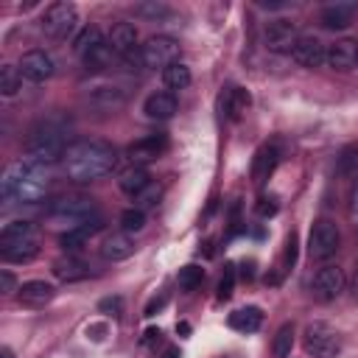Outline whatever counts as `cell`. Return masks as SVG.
<instances>
[{
    "label": "cell",
    "instance_id": "cell-7",
    "mask_svg": "<svg viewBox=\"0 0 358 358\" xmlns=\"http://www.w3.org/2000/svg\"><path fill=\"white\" fill-rule=\"evenodd\" d=\"M302 344L313 358H336L341 350V336L327 322H310L302 333Z\"/></svg>",
    "mask_w": 358,
    "mask_h": 358
},
{
    "label": "cell",
    "instance_id": "cell-52",
    "mask_svg": "<svg viewBox=\"0 0 358 358\" xmlns=\"http://www.w3.org/2000/svg\"><path fill=\"white\" fill-rule=\"evenodd\" d=\"M355 70H358V64H355Z\"/></svg>",
    "mask_w": 358,
    "mask_h": 358
},
{
    "label": "cell",
    "instance_id": "cell-43",
    "mask_svg": "<svg viewBox=\"0 0 358 358\" xmlns=\"http://www.w3.org/2000/svg\"><path fill=\"white\" fill-rule=\"evenodd\" d=\"M257 213L266 218V215H274L277 213V204H274V199H260V204H257Z\"/></svg>",
    "mask_w": 358,
    "mask_h": 358
},
{
    "label": "cell",
    "instance_id": "cell-26",
    "mask_svg": "<svg viewBox=\"0 0 358 358\" xmlns=\"http://www.w3.org/2000/svg\"><path fill=\"white\" fill-rule=\"evenodd\" d=\"M53 274H56L62 282H78V280H87V277H90V266H87L84 260L67 255V257H62V260L53 263Z\"/></svg>",
    "mask_w": 358,
    "mask_h": 358
},
{
    "label": "cell",
    "instance_id": "cell-22",
    "mask_svg": "<svg viewBox=\"0 0 358 358\" xmlns=\"http://www.w3.org/2000/svg\"><path fill=\"white\" fill-rule=\"evenodd\" d=\"M101 227H103V218H101V215H92L87 224H81V227H76V229L62 232L59 243H62V249H64V252H78V249L90 241V235H95Z\"/></svg>",
    "mask_w": 358,
    "mask_h": 358
},
{
    "label": "cell",
    "instance_id": "cell-12",
    "mask_svg": "<svg viewBox=\"0 0 358 358\" xmlns=\"http://www.w3.org/2000/svg\"><path fill=\"white\" fill-rule=\"evenodd\" d=\"M324 64H327L330 70H336V73L352 70V67L358 64V39L344 36V39H336L333 45H327V50H324Z\"/></svg>",
    "mask_w": 358,
    "mask_h": 358
},
{
    "label": "cell",
    "instance_id": "cell-34",
    "mask_svg": "<svg viewBox=\"0 0 358 358\" xmlns=\"http://www.w3.org/2000/svg\"><path fill=\"white\" fill-rule=\"evenodd\" d=\"M201 280H204V268H201V266H196V263L182 266V268H179V274H176V282H179V288H182V291H196V288L201 285Z\"/></svg>",
    "mask_w": 358,
    "mask_h": 358
},
{
    "label": "cell",
    "instance_id": "cell-29",
    "mask_svg": "<svg viewBox=\"0 0 358 358\" xmlns=\"http://www.w3.org/2000/svg\"><path fill=\"white\" fill-rule=\"evenodd\" d=\"M22 90V73L14 64H3L0 67V95L3 98H14Z\"/></svg>",
    "mask_w": 358,
    "mask_h": 358
},
{
    "label": "cell",
    "instance_id": "cell-37",
    "mask_svg": "<svg viewBox=\"0 0 358 358\" xmlns=\"http://www.w3.org/2000/svg\"><path fill=\"white\" fill-rule=\"evenodd\" d=\"M159 196H162V187H159L157 182H151L145 190H140V193L134 196V207H140V210L157 207V204H159Z\"/></svg>",
    "mask_w": 358,
    "mask_h": 358
},
{
    "label": "cell",
    "instance_id": "cell-27",
    "mask_svg": "<svg viewBox=\"0 0 358 358\" xmlns=\"http://www.w3.org/2000/svg\"><path fill=\"white\" fill-rule=\"evenodd\" d=\"M227 322H229V327L238 330V333H255V330L260 327V322H263V313H260V308L249 305V308H241V310L229 313Z\"/></svg>",
    "mask_w": 358,
    "mask_h": 358
},
{
    "label": "cell",
    "instance_id": "cell-40",
    "mask_svg": "<svg viewBox=\"0 0 358 358\" xmlns=\"http://www.w3.org/2000/svg\"><path fill=\"white\" fill-rule=\"evenodd\" d=\"M98 310H101V313L120 316V313H123V299H120V296H106V299L98 302Z\"/></svg>",
    "mask_w": 358,
    "mask_h": 358
},
{
    "label": "cell",
    "instance_id": "cell-9",
    "mask_svg": "<svg viewBox=\"0 0 358 358\" xmlns=\"http://www.w3.org/2000/svg\"><path fill=\"white\" fill-rule=\"evenodd\" d=\"M296 39H299V28L288 17L268 20L266 28H263V45L268 50H274V53H291V48L296 45Z\"/></svg>",
    "mask_w": 358,
    "mask_h": 358
},
{
    "label": "cell",
    "instance_id": "cell-42",
    "mask_svg": "<svg viewBox=\"0 0 358 358\" xmlns=\"http://www.w3.org/2000/svg\"><path fill=\"white\" fill-rule=\"evenodd\" d=\"M294 260H296V235L291 232L288 241H285V263L294 266Z\"/></svg>",
    "mask_w": 358,
    "mask_h": 358
},
{
    "label": "cell",
    "instance_id": "cell-10",
    "mask_svg": "<svg viewBox=\"0 0 358 358\" xmlns=\"http://www.w3.org/2000/svg\"><path fill=\"white\" fill-rule=\"evenodd\" d=\"M129 101V92L120 84H95L87 90V103L98 112H117Z\"/></svg>",
    "mask_w": 358,
    "mask_h": 358
},
{
    "label": "cell",
    "instance_id": "cell-39",
    "mask_svg": "<svg viewBox=\"0 0 358 358\" xmlns=\"http://www.w3.org/2000/svg\"><path fill=\"white\" fill-rule=\"evenodd\" d=\"M232 288H235V266L229 263L227 271H224V277H221V282H218V296L221 299H229L232 296Z\"/></svg>",
    "mask_w": 358,
    "mask_h": 358
},
{
    "label": "cell",
    "instance_id": "cell-4",
    "mask_svg": "<svg viewBox=\"0 0 358 358\" xmlns=\"http://www.w3.org/2000/svg\"><path fill=\"white\" fill-rule=\"evenodd\" d=\"M50 224L56 227H64L67 229H76L81 224H87L95 213V199L92 196H84V193H67V196H56L53 201H48L45 207Z\"/></svg>",
    "mask_w": 358,
    "mask_h": 358
},
{
    "label": "cell",
    "instance_id": "cell-1",
    "mask_svg": "<svg viewBox=\"0 0 358 358\" xmlns=\"http://www.w3.org/2000/svg\"><path fill=\"white\" fill-rule=\"evenodd\" d=\"M115 162H117L115 148L98 137L70 143V148L64 151V159H62L67 179L76 185H90V182L109 176L115 171Z\"/></svg>",
    "mask_w": 358,
    "mask_h": 358
},
{
    "label": "cell",
    "instance_id": "cell-14",
    "mask_svg": "<svg viewBox=\"0 0 358 358\" xmlns=\"http://www.w3.org/2000/svg\"><path fill=\"white\" fill-rule=\"evenodd\" d=\"M347 280H344V271L338 266H322L313 277V296L322 299V302H330L336 296H341Z\"/></svg>",
    "mask_w": 358,
    "mask_h": 358
},
{
    "label": "cell",
    "instance_id": "cell-19",
    "mask_svg": "<svg viewBox=\"0 0 358 358\" xmlns=\"http://www.w3.org/2000/svg\"><path fill=\"white\" fill-rule=\"evenodd\" d=\"M17 296L28 308H45L56 296V288L50 282H45V280H28V282H22L17 288Z\"/></svg>",
    "mask_w": 358,
    "mask_h": 358
},
{
    "label": "cell",
    "instance_id": "cell-24",
    "mask_svg": "<svg viewBox=\"0 0 358 358\" xmlns=\"http://www.w3.org/2000/svg\"><path fill=\"white\" fill-rule=\"evenodd\" d=\"M36 255H39V241L36 238L14 241V243H0V257L6 263H31Z\"/></svg>",
    "mask_w": 358,
    "mask_h": 358
},
{
    "label": "cell",
    "instance_id": "cell-38",
    "mask_svg": "<svg viewBox=\"0 0 358 358\" xmlns=\"http://www.w3.org/2000/svg\"><path fill=\"white\" fill-rule=\"evenodd\" d=\"M336 171H338V173H355V171H358V145L347 148V151L338 157Z\"/></svg>",
    "mask_w": 358,
    "mask_h": 358
},
{
    "label": "cell",
    "instance_id": "cell-16",
    "mask_svg": "<svg viewBox=\"0 0 358 358\" xmlns=\"http://www.w3.org/2000/svg\"><path fill=\"white\" fill-rule=\"evenodd\" d=\"M355 11H358V3H350V0L341 3V0H336V3H327V6L322 8L319 20H322V25L330 28V31H344V28L352 22Z\"/></svg>",
    "mask_w": 358,
    "mask_h": 358
},
{
    "label": "cell",
    "instance_id": "cell-46",
    "mask_svg": "<svg viewBox=\"0 0 358 358\" xmlns=\"http://www.w3.org/2000/svg\"><path fill=\"white\" fill-rule=\"evenodd\" d=\"M257 6H260V8H285V3H282V0H271V3H268V0H260Z\"/></svg>",
    "mask_w": 358,
    "mask_h": 358
},
{
    "label": "cell",
    "instance_id": "cell-50",
    "mask_svg": "<svg viewBox=\"0 0 358 358\" xmlns=\"http://www.w3.org/2000/svg\"><path fill=\"white\" fill-rule=\"evenodd\" d=\"M176 330H179V333H185V336H187V333H190V324H187V322H179V324H176Z\"/></svg>",
    "mask_w": 358,
    "mask_h": 358
},
{
    "label": "cell",
    "instance_id": "cell-11",
    "mask_svg": "<svg viewBox=\"0 0 358 358\" xmlns=\"http://www.w3.org/2000/svg\"><path fill=\"white\" fill-rule=\"evenodd\" d=\"M17 67H20L22 78L31 81V84H42V81H48L53 76V59H50V53L39 50V48L25 50Z\"/></svg>",
    "mask_w": 358,
    "mask_h": 358
},
{
    "label": "cell",
    "instance_id": "cell-20",
    "mask_svg": "<svg viewBox=\"0 0 358 358\" xmlns=\"http://www.w3.org/2000/svg\"><path fill=\"white\" fill-rule=\"evenodd\" d=\"M109 45H112V50H115L120 59L137 53V50H140V48H137V28H134L131 22H115L112 31H109Z\"/></svg>",
    "mask_w": 358,
    "mask_h": 358
},
{
    "label": "cell",
    "instance_id": "cell-33",
    "mask_svg": "<svg viewBox=\"0 0 358 358\" xmlns=\"http://www.w3.org/2000/svg\"><path fill=\"white\" fill-rule=\"evenodd\" d=\"M112 45H109V39L106 42H101V45H95L90 53H84L81 56V62L87 64V70H103V67H109V62H112Z\"/></svg>",
    "mask_w": 358,
    "mask_h": 358
},
{
    "label": "cell",
    "instance_id": "cell-25",
    "mask_svg": "<svg viewBox=\"0 0 358 358\" xmlns=\"http://www.w3.org/2000/svg\"><path fill=\"white\" fill-rule=\"evenodd\" d=\"M151 185V173L143 168V165H129L126 171H120V176H117V187L126 193V196H137L140 190H145Z\"/></svg>",
    "mask_w": 358,
    "mask_h": 358
},
{
    "label": "cell",
    "instance_id": "cell-23",
    "mask_svg": "<svg viewBox=\"0 0 358 358\" xmlns=\"http://www.w3.org/2000/svg\"><path fill=\"white\" fill-rule=\"evenodd\" d=\"M246 106H249V92L243 87H227L221 92V98H218V109L229 120H238L246 112Z\"/></svg>",
    "mask_w": 358,
    "mask_h": 358
},
{
    "label": "cell",
    "instance_id": "cell-32",
    "mask_svg": "<svg viewBox=\"0 0 358 358\" xmlns=\"http://www.w3.org/2000/svg\"><path fill=\"white\" fill-rule=\"evenodd\" d=\"M101 42H106V39H103V34H101L95 25H87V28H81V31H78V36L73 39V50H76V56L81 59L84 53H90V50H92L95 45H101Z\"/></svg>",
    "mask_w": 358,
    "mask_h": 358
},
{
    "label": "cell",
    "instance_id": "cell-6",
    "mask_svg": "<svg viewBox=\"0 0 358 358\" xmlns=\"http://www.w3.org/2000/svg\"><path fill=\"white\" fill-rule=\"evenodd\" d=\"M341 246V232L333 218H316L308 235V255L313 260H330Z\"/></svg>",
    "mask_w": 358,
    "mask_h": 358
},
{
    "label": "cell",
    "instance_id": "cell-21",
    "mask_svg": "<svg viewBox=\"0 0 358 358\" xmlns=\"http://www.w3.org/2000/svg\"><path fill=\"white\" fill-rule=\"evenodd\" d=\"M277 159H280V148L274 143L260 145L257 154H255V159H252V182L255 185H266V179L277 168Z\"/></svg>",
    "mask_w": 358,
    "mask_h": 358
},
{
    "label": "cell",
    "instance_id": "cell-5",
    "mask_svg": "<svg viewBox=\"0 0 358 358\" xmlns=\"http://www.w3.org/2000/svg\"><path fill=\"white\" fill-rule=\"evenodd\" d=\"M42 31L45 36L50 39H67L76 28H78V8L67 0H59V3H50L42 14Z\"/></svg>",
    "mask_w": 358,
    "mask_h": 358
},
{
    "label": "cell",
    "instance_id": "cell-15",
    "mask_svg": "<svg viewBox=\"0 0 358 358\" xmlns=\"http://www.w3.org/2000/svg\"><path fill=\"white\" fill-rule=\"evenodd\" d=\"M324 50H327V48L322 45L319 36H299L296 45L291 48V59H294L299 67L313 70V67L324 64Z\"/></svg>",
    "mask_w": 358,
    "mask_h": 358
},
{
    "label": "cell",
    "instance_id": "cell-48",
    "mask_svg": "<svg viewBox=\"0 0 358 358\" xmlns=\"http://www.w3.org/2000/svg\"><path fill=\"white\" fill-rule=\"evenodd\" d=\"M162 358H182V355H179V350H176V347H168Z\"/></svg>",
    "mask_w": 358,
    "mask_h": 358
},
{
    "label": "cell",
    "instance_id": "cell-17",
    "mask_svg": "<svg viewBox=\"0 0 358 358\" xmlns=\"http://www.w3.org/2000/svg\"><path fill=\"white\" fill-rule=\"evenodd\" d=\"M134 238L129 235V232H112V235H106L103 238V243H101V255H103V260H109V263H120V260H129L131 255H134Z\"/></svg>",
    "mask_w": 358,
    "mask_h": 358
},
{
    "label": "cell",
    "instance_id": "cell-41",
    "mask_svg": "<svg viewBox=\"0 0 358 358\" xmlns=\"http://www.w3.org/2000/svg\"><path fill=\"white\" fill-rule=\"evenodd\" d=\"M14 288H17L14 274H11V271H0V294H3V296H8Z\"/></svg>",
    "mask_w": 358,
    "mask_h": 358
},
{
    "label": "cell",
    "instance_id": "cell-44",
    "mask_svg": "<svg viewBox=\"0 0 358 358\" xmlns=\"http://www.w3.org/2000/svg\"><path fill=\"white\" fill-rule=\"evenodd\" d=\"M165 302H168V296H165V294H162V296H157V299H151V302L145 305V316H154Z\"/></svg>",
    "mask_w": 358,
    "mask_h": 358
},
{
    "label": "cell",
    "instance_id": "cell-30",
    "mask_svg": "<svg viewBox=\"0 0 358 358\" xmlns=\"http://www.w3.org/2000/svg\"><path fill=\"white\" fill-rule=\"evenodd\" d=\"M25 238H34V224L25 218L8 221L0 229V243H14V241H25Z\"/></svg>",
    "mask_w": 358,
    "mask_h": 358
},
{
    "label": "cell",
    "instance_id": "cell-8",
    "mask_svg": "<svg viewBox=\"0 0 358 358\" xmlns=\"http://www.w3.org/2000/svg\"><path fill=\"white\" fill-rule=\"evenodd\" d=\"M179 42L173 39V36H168V34H157V36H148L145 39V45H140V53H143V67H151V70H157V67H168V64H173V62H179Z\"/></svg>",
    "mask_w": 358,
    "mask_h": 358
},
{
    "label": "cell",
    "instance_id": "cell-2",
    "mask_svg": "<svg viewBox=\"0 0 358 358\" xmlns=\"http://www.w3.org/2000/svg\"><path fill=\"white\" fill-rule=\"evenodd\" d=\"M48 187H50L48 165H42L31 157L11 162L0 179V193L8 204H34V201L45 199Z\"/></svg>",
    "mask_w": 358,
    "mask_h": 358
},
{
    "label": "cell",
    "instance_id": "cell-3",
    "mask_svg": "<svg viewBox=\"0 0 358 358\" xmlns=\"http://www.w3.org/2000/svg\"><path fill=\"white\" fill-rule=\"evenodd\" d=\"M67 148H70L67 145V123L59 115H50V117H42L39 123H34L25 137V157H31L42 165L64 159Z\"/></svg>",
    "mask_w": 358,
    "mask_h": 358
},
{
    "label": "cell",
    "instance_id": "cell-47",
    "mask_svg": "<svg viewBox=\"0 0 358 358\" xmlns=\"http://www.w3.org/2000/svg\"><path fill=\"white\" fill-rule=\"evenodd\" d=\"M352 215L358 221V185H355V193H352Z\"/></svg>",
    "mask_w": 358,
    "mask_h": 358
},
{
    "label": "cell",
    "instance_id": "cell-45",
    "mask_svg": "<svg viewBox=\"0 0 358 358\" xmlns=\"http://www.w3.org/2000/svg\"><path fill=\"white\" fill-rule=\"evenodd\" d=\"M159 336H162V333H159V327H148V330H145V338H143V344L148 347V344L159 341Z\"/></svg>",
    "mask_w": 358,
    "mask_h": 358
},
{
    "label": "cell",
    "instance_id": "cell-51",
    "mask_svg": "<svg viewBox=\"0 0 358 358\" xmlns=\"http://www.w3.org/2000/svg\"><path fill=\"white\" fill-rule=\"evenodd\" d=\"M355 277H358V260H355Z\"/></svg>",
    "mask_w": 358,
    "mask_h": 358
},
{
    "label": "cell",
    "instance_id": "cell-49",
    "mask_svg": "<svg viewBox=\"0 0 358 358\" xmlns=\"http://www.w3.org/2000/svg\"><path fill=\"white\" fill-rule=\"evenodd\" d=\"M0 358H14V352H11V347H6V344H3V347H0Z\"/></svg>",
    "mask_w": 358,
    "mask_h": 358
},
{
    "label": "cell",
    "instance_id": "cell-18",
    "mask_svg": "<svg viewBox=\"0 0 358 358\" xmlns=\"http://www.w3.org/2000/svg\"><path fill=\"white\" fill-rule=\"evenodd\" d=\"M176 109H179V101H176V95L168 92V90L151 92V95L145 98V103H143V112H145V117H151V120H168V117L176 115Z\"/></svg>",
    "mask_w": 358,
    "mask_h": 358
},
{
    "label": "cell",
    "instance_id": "cell-28",
    "mask_svg": "<svg viewBox=\"0 0 358 358\" xmlns=\"http://www.w3.org/2000/svg\"><path fill=\"white\" fill-rule=\"evenodd\" d=\"M162 84H165L171 92H173V90H185V87L190 84V67L182 64V62L168 64V67L162 70Z\"/></svg>",
    "mask_w": 358,
    "mask_h": 358
},
{
    "label": "cell",
    "instance_id": "cell-35",
    "mask_svg": "<svg viewBox=\"0 0 358 358\" xmlns=\"http://www.w3.org/2000/svg\"><path fill=\"white\" fill-rule=\"evenodd\" d=\"M145 227V210H140V207H129V210H123L120 213V229L123 232H140Z\"/></svg>",
    "mask_w": 358,
    "mask_h": 358
},
{
    "label": "cell",
    "instance_id": "cell-31",
    "mask_svg": "<svg viewBox=\"0 0 358 358\" xmlns=\"http://www.w3.org/2000/svg\"><path fill=\"white\" fill-rule=\"evenodd\" d=\"M291 347H294V324L285 322V324H280L277 333H274L271 358H288V355H291Z\"/></svg>",
    "mask_w": 358,
    "mask_h": 358
},
{
    "label": "cell",
    "instance_id": "cell-13",
    "mask_svg": "<svg viewBox=\"0 0 358 358\" xmlns=\"http://www.w3.org/2000/svg\"><path fill=\"white\" fill-rule=\"evenodd\" d=\"M168 148V137L165 134H145V137H140V140H134L131 145H129V159H131V165H148V162H154V159H159L162 157V151Z\"/></svg>",
    "mask_w": 358,
    "mask_h": 358
},
{
    "label": "cell",
    "instance_id": "cell-36",
    "mask_svg": "<svg viewBox=\"0 0 358 358\" xmlns=\"http://www.w3.org/2000/svg\"><path fill=\"white\" fill-rule=\"evenodd\" d=\"M134 14L143 17V20H165L171 14V8L165 3H159V0H148V3H137Z\"/></svg>",
    "mask_w": 358,
    "mask_h": 358
}]
</instances>
